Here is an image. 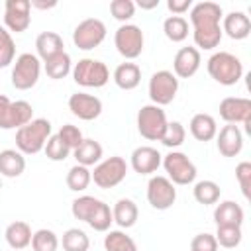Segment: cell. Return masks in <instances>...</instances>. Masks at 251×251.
Returning <instances> with one entry per match:
<instances>
[{"label":"cell","mask_w":251,"mask_h":251,"mask_svg":"<svg viewBox=\"0 0 251 251\" xmlns=\"http://www.w3.org/2000/svg\"><path fill=\"white\" fill-rule=\"evenodd\" d=\"M14 57H16L14 39H12L10 31L4 25H0V69H4L10 63H14Z\"/></svg>","instance_id":"40"},{"label":"cell","mask_w":251,"mask_h":251,"mask_svg":"<svg viewBox=\"0 0 251 251\" xmlns=\"http://www.w3.org/2000/svg\"><path fill=\"white\" fill-rule=\"evenodd\" d=\"M31 6L29 0H6L4 6V24L6 29L22 33L31 24Z\"/></svg>","instance_id":"15"},{"label":"cell","mask_w":251,"mask_h":251,"mask_svg":"<svg viewBox=\"0 0 251 251\" xmlns=\"http://www.w3.org/2000/svg\"><path fill=\"white\" fill-rule=\"evenodd\" d=\"M127 175V163L124 157L114 155L98 165H94V171H90V176L98 188H114L118 186Z\"/></svg>","instance_id":"8"},{"label":"cell","mask_w":251,"mask_h":251,"mask_svg":"<svg viewBox=\"0 0 251 251\" xmlns=\"http://www.w3.org/2000/svg\"><path fill=\"white\" fill-rule=\"evenodd\" d=\"M163 31H165L169 41L180 43L188 37V22L182 16H169L163 22Z\"/></svg>","instance_id":"32"},{"label":"cell","mask_w":251,"mask_h":251,"mask_svg":"<svg viewBox=\"0 0 251 251\" xmlns=\"http://www.w3.org/2000/svg\"><path fill=\"white\" fill-rule=\"evenodd\" d=\"M208 75L224 84V86H233L235 82H239V78L243 76V63L239 57H235L229 51H218L208 59Z\"/></svg>","instance_id":"3"},{"label":"cell","mask_w":251,"mask_h":251,"mask_svg":"<svg viewBox=\"0 0 251 251\" xmlns=\"http://www.w3.org/2000/svg\"><path fill=\"white\" fill-rule=\"evenodd\" d=\"M214 237H216L218 245H222L226 249H233L241 243L243 233H241V227H235V226H218Z\"/></svg>","instance_id":"37"},{"label":"cell","mask_w":251,"mask_h":251,"mask_svg":"<svg viewBox=\"0 0 251 251\" xmlns=\"http://www.w3.org/2000/svg\"><path fill=\"white\" fill-rule=\"evenodd\" d=\"M57 135H59V139L73 151V149H76L78 145H80V141L84 139L82 137V131L76 127V126H73V124H65L59 131H57Z\"/></svg>","instance_id":"43"},{"label":"cell","mask_w":251,"mask_h":251,"mask_svg":"<svg viewBox=\"0 0 251 251\" xmlns=\"http://www.w3.org/2000/svg\"><path fill=\"white\" fill-rule=\"evenodd\" d=\"M41 75V61L33 53H22L16 57L12 69V86L18 90H29L37 84Z\"/></svg>","instance_id":"7"},{"label":"cell","mask_w":251,"mask_h":251,"mask_svg":"<svg viewBox=\"0 0 251 251\" xmlns=\"http://www.w3.org/2000/svg\"><path fill=\"white\" fill-rule=\"evenodd\" d=\"M137 6L139 8H143V10H151V8H157L159 6V0H151V2H137Z\"/></svg>","instance_id":"48"},{"label":"cell","mask_w":251,"mask_h":251,"mask_svg":"<svg viewBox=\"0 0 251 251\" xmlns=\"http://www.w3.org/2000/svg\"><path fill=\"white\" fill-rule=\"evenodd\" d=\"M218 241L212 233H198L190 241V251H218Z\"/></svg>","instance_id":"45"},{"label":"cell","mask_w":251,"mask_h":251,"mask_svg":"<svg viewBox=\"0 0 251 251\" xmlns=\"http://www.w3.org/2000/svg\"><path fill=\"white\" fill-rule=\"evenodd\" d=\"M0 190H2V178H0Z\"/></svg>","instance_id":"49"},{"label":"cell","mask_w":251,"mask_h":251,"mask_svg":"<svg viewBox=\"0 0 251 251\" xmlns=\"http://www.w3.org/2000/svg\"><path fill=\"white\" fill-rule=\"evenodd\" d=\"M100 202H102V200H98V198H94V196H88V194L78 196V198H75L73 204H71V214H73L76 220H80V222H88V220L92 218V214L96 212V208H98Z\"/></svg>","instance_id":"33"},{"label":"cell","mask_w":251,"mask_h":251,"mask_svg":"<svg viewBox=\"0 0 251 251\" xmlns=\"http://www.w3.org/2000/svg\"><path fill=\"white\" fill-rule=\"evenodd\" d=\"M167 8L173 12V16H182L192 8V0H167Z\"/></svg>","instance_id":"46"},{"label":"cell","mask_w":251,"mask_h":251,"mask_svg":"<svg viewBox=\"0 0 251 251\" xmlns=\"http://www.w3.org/2000/svg\"><path fill=\"white\" fill-rule=\"evenodd\" d=\"M71 73H73L75 82L84 88H102L110 80V71H108L106 63H102L98 59H90V57L80 59L73 67Z\"/></svg>","instance_id":"5"},{"label":"cell","mask_w":251,"mask_h":251,"mask_svg":"<svg viewBox=\"0 0 251 251\" xmlns=\"http://www.w3.org/2000/svg\"><path fill=\"white\" fill-rule=\"evenodd\" d=\"M214 220H216V226H235V227H241V224L245 220V212H243V208L237 202L224 200V202H220L216 206Z\"/></svg>","instance_id":"21"},{"label":"cell","mask_w":251,"mask_h":251,"mask_svg":"<svg viewBox=\"0 0 251 251\" xmlns=\"http://www.w3.org/2000/svg\"><path fill=\"white\" fill-rule=\"evenodd\" d=\"M200 63H202L200 49H196L194 45L180 47L173 59V75L176 78H190L200 69Z\"/></svg>","instance_id":"17"},{"label":"cell","mask_w":251,"mask_h":251,"mask_svg":"<svg viewBox=\"0 0 251 251\" xmlns=\"http://www.w3.org/2000/svg\"><path fill=\"white\" fill-rule=\"evenodd\" d=\"M216 145L222 157H237L243 149V133L239 126L226 124L218 133H216Z\"/></svg>","instance_id":"18"},{"label":"cell","mask_w":251,"mask_h":251,"mask_svg":"<svg viewBox=\"0 0 251 251\" xmlns=\"http://www.w3.org/2000/svg\"><path fill=\"white\" fill-rule=\"evenodd\" d=\"M112 218L114 222L122 227V229H127V227H133L137 218H139V210H137V204L129 198H120L114 208H112Z\"/></svg>","instance_id":"25"},{"label":"cell","mask_w":251,"mask_h":251,"mask_svg":"<svg viewBox=\"0 0 251 251\" xmlns=\"http://www.w3.org/2000/svg\"><path fill=\"white\" fill-rule=\"evenodd\" d=\"M29 6H31V8H37V10H51V8H55V6H57V2H55V0H51V2L29 0Z\"/></svg>","instance_id":"47"},{"label":"cell","mask_w":251,"mask_h":251,"mask_svg":"<svg viewBox=\"0 0 251 251\" xmlns=\"http://www.w3.org/2000/svg\"><path fill=\"white\" fill-rule=\"evenodd\" d=\"M161 161H163L161 153L155 147H151V145L135 147L133 153H131V159H129L131 169L135 173H139V175H151V173H155L161 167Z\"/></svg>","instance_id":"19"},{"label":"cell","mask_w":251,"mask_h":251,"mask_svg":"<svg viewBox=\"0 0 251 251\" xmlns=\"http://www.w3.org/2000/svg\"><path fill=\"white\" fill-rule=\"evenodd\" d=\"M112 222H114V218H112L110 206H108L106 202H100L98 208H96V212L92 214V218H90L86 224H88L94 231H108L110 226H112Z\"/></svg>","instance_id":"38"},{"label":"cell","mask_w":251,"mask_h":251,"mask_svg":"<svg viewBox=\"0 0 251 251\" xmlns=\"http://www.w3.org/2000/svg\"><path fill=\"white\" fill-rule=\"evenodd\" d=\"M69 110L78 120L90 122L102 114V100L98 96H92L86 92H75L69 96Z\"/></svg>","instance_id":"16"},{"label":"cell","mask_w":251,"mask_h":251,"mask_svg":"<svg viewBox=\"0 0 251 251\" xmlns=\"http://www.w3.org/2000/svg\"><path fill=\"white\" fill-rule=\"evenodd\" d=\"M220 116L226 124H245L251 131V100L241 96H226L220 102Z\"/></svg>","instance_id":"14"},{"label":"cell","mask_w":251,"mask_h":251,"mask_svg":"<svg viewBox=\"0 0 251 251\" xmlns=\"http://www.w3.org/2000/svg\"><path fill=\"white\" fill-rule=\"evenodd\" d=\"M33 120V108L25 100L12 102L6 94H0V127L2 129H20L22 126Z\"/></svg>","instance_id":"9"},{"label":"cell","mask_w":251,"mask_h":251,"mask_svg":"<svg viewBox=\"0 0 251 251\" xmlns=\"http://www.w3.org/2000/svg\"><path fill=\"white\" fill-rule=\"evenodd\" d=\"M90 182H92V176H90V169L88 167L75 165V167L69 169V173H67V186H69V190L82 192V190L88 188Z\"/></svg>","instance_id":"34"},{"label":"cell","mask_w":251,"mask_h":251,"mask_svg":"<svg viewBox=\"0 0 251 251\" xmlns=\"http://www.w3.org/2000/svg\"><path fill=\"white\" fill-rule=\"evenodd\" d=\"M25 171V157L18 149L0 151V175L8 178H16Z\"/></svg>","instance_id":"28"},{"label":"cell","mask_w":251,"mask_h":251,"mask_svg":"<svg viewBox=\"0 0 251 251\" xmlns=\"http://www.w3.org/2000/svg\"><path fill=\"white\" fill-rule=\"evenodd\" d=\"M176 200V188L175 184L161 175H155L147 182V202L155 210H169Z\"/></svg>","instance_id":"13"},{"label":"cell","mask_w":251,"mask_h":251,"mask_svg":"<svg viewBox=\"0 0 251 251\" xmlns=\"http://www.w3.org/2000/svg\"><path fill=\"white\" fill-rule=\"evenodd\" d=\"M51 122L45 118H35L29 124L16 129V147L24 155H35L43 151L47 139L51 137Z\"/></svg>","instance_id":"2"},{"label":"cell","mask_w":251,"mask_h":251,"mask_svg":"<svg viewBox=\"0 0 251 251\" xmlns=\"http://www.w3.org/2000/svg\"><path fill=\"white\" fill-rule=\"evenodd\" d=\"M224 12L222 6L210 0L192 4L190 8V24H192V37L196 49H214L222 41V22Z\"/></svg>","instance_id":"1"},{"label":"cell","mask_w":251,"mask_h":251,"mask_svg":"<svg viewBox=\"0 0 251 251\" xmlns=\"http://www.w3.org/2000/svg\"><path fill=\"white\" fill-rule=\"evenodd\" d=\"M12 251H16V249H12Z\"/></svg>","instance_id":"50"},{"label":"cell","mask_w":251,"mask_h":251,"mask_svg":"<svg viewBox=\"0 0 251 251\" xmlns=\"http://www.w3.org/2000/svg\"><path fill=\"white\" fill-rule=\"evenodd\" d=\"M45 63V73L49 78L53 80H59V78H65L71 71H73V61H71V55L67 51H61L57 55H53L51 59L43 61Z\"/></svg>","instance_id":"29"},{"label":"cell","mask_w":251,"mask_h":251,"mask_svg":"<svg viewBox=\"0 0 251 251\" xmlns=\"http://www.w3.org/2000/svg\"><path fill=\"white\" fill-rule=\"evenodd\" d=\"M43 151H45L47 159H51V161H55V163L65 161V159L71 155V149H69V147L59 139V135H57V133H55V135H51V137L47 139V143H45Z\"/></svg>","instance_id":"41"},{"label":"cell","mask_w":251,"mask_h":251,"mask_svg":"<svg viewBox=\"0 0 251 251\" xmlns=\"http://www.w3.org/2000/svg\"><path fill=\"white\" fill-rule=\"evenodd\" d=\"M102 145L96 139H82L76 149H73V155L76 159V165L82 167H94L102 161Z\"/></svg>","instance_id":"27"},{"label":"cell","mask_w":251,"mask_h":251,"mask_svg":"<svg viewBox=\"0 0 251 251\" xmlns=\"http://www.w3.org/2000/svg\"><path fill=\"white\" fill-rule=\"evenodd\" d=\"M114 82L118 88L122 90H133L139 82H141V69L137 63H120L116 69H114Z\"/></svg>","instance_id":"23"},{"label":"cell","mask_w":251,"mask_h":251,"mask_svg":"<svg viewBox=\"0 0 251 251\" xmlns=\"http://www.w3.org/2000/svg\"><path fill=\"white\" fill-rule=\"evenodd\" d=\"M104 249L106 251H137L135 241L122 229H108L104 235Z\"/></svg>","instance_id":"31"},{"label":"cell","mask_w":251,"mask_h":251,"mask_svg":"<svg viewBox=\"0 0 251 251\" xmlns=\"http://www.w3.org/2000/svg\"><path fill=\"white\" fill-rule=\"evenodd\" d=\"M110 14L118 20V22H127L133 18L135 14V4L131 0H112L110 2Z\"/></svg>","instance_id":"42"},{"label":"cell","mask_w":251,"mask_h":251,"mask_svg":"<svg viewBox=\"0 0 251 251\" xmlns=\"http://www.w3.org/2000/svg\"><path fill=\"white\" fill-rule=\"evenodd\" d=\"M104 39H106V24L98 18L82 20L73 31V43L82 51H90L98 47Z\"/></svg>","instance_id":"12"},{"label":"cell","mask_w":251,"mask_h":251,"mask_svg":"<svg viewBox=\"0 0 251 251\" xmlns=\"http://www.w3.org/2000/svg\"><path fill=\"white\" fill-rule=\"evenodd\" d=\"M192 194H194V200L198 204H204V206H210V204H216L220 200V194H222V188L218 182L214 180H198L192 188Z\"/></svg>","instance_id":"30"},{"label":"cell","mask_w":251,"mask_h":251,"mask_svg":"<svg viewBox=\"0 0 251 251\" xmlns=\"http://www.w3.org/2000/svg\"><path fill=\"white\" fill-rule=\"evenodd\" d=\"M161 165L165 167L167 178L176 186H186L196 180V165L188 159V155L180 151H171L163 157Z\"/></svg>","instance_id":"6"},{"label":"cell","mask_w":251,"mask_h":251,"mask_svg":"<svg viewBox=\"0 0 251 251\" xmlns=\"http://www.w3.org/2000/svg\"><path fill=\"white\" fill-rule=\"evenodd\" d=\"M35 51H37V57H41L43 61H47L53 55L65 51L63 37L59 33H55V31H41L35 37Z\"/></svg>","instance_id":"26"},{"label":"cell","mask_w":251,"mask_h":251,"mask_svg":"<svg viewBox=\"0 0 251 251\" xmlns=\"http://www.w3.org/2000/svg\"><path fill=\"white\" fill-rule=\"evenodd\" d=\"M31 227L27 222H22V220H16L12 224H8L6 231H4V237L8 241V245L16 251H24L29 243H31Z\"/></svg>","instance_id":"24"},{"label":"cell","mask_w":251,"mask_h":251,"mask_svg":"<svg viewBox=\"0 0 251 251\" xmlns=\"http://www.w3.org/2000/svg\"><path fill=\"white\" fill-rule=\"evenodd\" d=\"M178 92V78L173 75V71H157L149 78V98L155 106H167L175 100Z\"/></svg>","instance_id":"11"},{"label":"cell","mask_w":251,"mask_h":251,"mask_svg":"<svg viewBox=\"0 0 251 251\" xmlns=\"http://www.w3.org/2000/svg\"><path fill=\"white\" fill-rule=\"evenodd\" d=\"M167 126H169V120H167V114L161 106L145 104L139 108L137 131L141 133V137H145L149 141H161V137L167 131Z\"/></svg>","instance_id":"4"},{"label":"cell","mask_w":251,"mask_h":251,"mask_svg":"<svg viewBox=\"0 0 251 251\" xmlns=\"http://www.w3.org/2000/svg\"><path fill=\"white\" fill-rule=\"evenodd\" d=\"M143 43H145L143 31L135 24H122L114 33V45H116L118 53L122 57H126L127 61L137 59L141 55Z\"/></svg>","instance_id":"10"},{"label":"cell","mask_w":251,"mask_h":251,"mask_svg":"<svg viewBox=\"0 0 251 251\" xmlns=\"http://www.w3.org/2000/svg\"><path fill=\"white\" fill-rule=\"evenodd\" d=\"M235 178L239 182V188H241L243 196L249 198V186H251V163L249 161H241L235 167Z\"/></svg>","instance_id":"44"},{"label":"cell","mask_w":251,"mask_h":251,"mask_svg":"<svg viewBox=\"0 0 251 251\" xmlns=\"http://www.w3.org/2000/svg\"><path fill=\"white\" fill-rule=\"evenodd\" d=\"M222 33H226L227 37L239 41L249 37L251 33V20L245 12H229L227 16L222 18Z\"/></svg>","instance_id":"20"},{"label":"cell","mask_w":251,"mask_h":251,"mask_svg":"<svg viewBox=\"0 0 251 251\" xmlns=\"http://www.w3.org/2000/svg\"><path fill=\"white\" fill-rule=\"evenodd\" d=\"M188 127H190L192 137L198 139V141H202V143L212 141L216 137V133H218V124H216L214 116L204 114V112L194 114L192 120H190V124H188Z\"/></svg>","instance_id":"22"},{"label":"cell","mask_w":251,"mask_h":251,"mask_svg":"<svg viewBox=\"0 0 251 251\" xmlns=\"http://www.w3.org/2000/svg\"><path fill=\"white\" fill-rule=\"evenodd\" d=\"M63 249L65 251H88L90 247V239L88 235L78 229V227H71L63 233Z\"/></svg>","instance_id":"36"},{"label":"cell","mask_w":251,"mask_h":251,"mask_svg":"<svg viewBox=\"0 0 251 251\" xmlns=\"http://www.w3.org/2000/svg\"><path fill=\"white\" fill-rule=\"evenodd\" d=\"M31 249L33 251H57L59 247V237L53 229H47V227H41L37 231H33L31 235Z\"/></svg>","instance_id":"35"},{"label":"cell","mask_w":251,"mask_h":251,"mask_svg":"<svg viewBox=\"0 0 251 251\" xmlns=\"http://www.w3.org/2000/svg\"><path fill=\"white\" fill-rule=\"evenodd\" d=\"M184 139H186V129H184V126H182L180 122H169L167 131H165V135L161 137V143H163L165 147H171V149L175 151V147H180V145L184 143Z\"/></svg>","instance_id":"39"}]
</instances>
